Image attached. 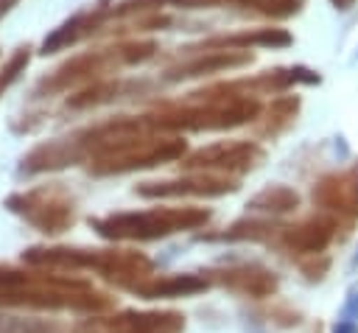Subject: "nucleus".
I'll return each mask as SVG.
<instances>
[{
    "label": "nucleus",
    "instance_id": "nucleus-19",
    "mask_svg": "<svg viewBox=\"0 0 358 333\" xmlns=\"http://www.w3.org/2000/svg\"><path fill=\"white\" fill-rule=\"evenodd\" d=\"M0 333H67L53 319H34V316H3L0 313Z\"/></svg>",
    "mask_w": 358,
    "mask_h": 333
},
{
    "label": "nucleus",
    "instance_id": "nucleus-11",
    "mask_svg": "<svg viewBox=\"0 0 358 333\" xmlns=\"http://www.w3.org/2000/svg\"><path fill=\"white\" fill-rule=\"evenodd\" d=\"M313 201L324 207H350L358 210V168H350L347 173H336L322 179L313 187Z\"/></svg>",
    "mask_w": 358,
    "mask_h": 333
},
{
    "label": "nucleus",
    "instance_id": "nucleus-6",
    "mask_svg": "<svg viewBox=\"0 0 358 333\" xmlns=\"http://www.w3.org/2000/svg\"><path fill=\"white\" fill-rule=\"evenodd\" d=\"M179 313H120L109 319H84L73 325L70 333H179L182 330Z\"/></svg>",
    "mask_w": 358,
    "mask_h": 333
},
{
    "label": "nucleus",
    "instance_id": "nucleus-12",
    "mask_svg": "<svg viewBox=\"0 0 358 333\" xmlns=\"http://www.w3.org/2000/svg\"><path fill=\"white\" fill-rule=\"evenodd\" d=\"M101 17H103V6H98L95 11H81V14L70 17L67 22H62V25L42 42V53L48 56V53H56V50H62V48H67V45L84 39L87 34L95 31V25L101 22Z\"/></svg>",
    "mask_w": 358,
    "mask_h": 333
},
{
    "label": "nucleus",
    "instance_id": "nucleus-5",
    "mask_svg": "<svg viewBox=\"0 0 358 333\" xmlns=\"http://www.w3.org/2000/svg\"><path fill=\"white\" fill-rule=\"evenodd\" d=\"M263 160V148L249 140H229V143H213L207 148L193 151L182 165L187 171H229L243 173L255 168Z\"/></svg>",
    "mask_w": 358,
    "mask_h": 333
},
{
    "label": "nucleus",
    "instance_id": "nucleus-3",
    "mask_svg": "<svg viewBox=\"0 0 358 333\" xmlns=\"http://www.w3.org/2000/svg\"><path fill=\"white\" fill-rule=\"evenodd\" d=\"M6 207L11 213L22 215L31 227H36L39 232H48V235H59V232L70 229L73 221H76L73 196L59 185L36 187V190H28V193H11L6 199Z\"/></svg>",
    "mask_w": 358,
    "mask_h": 333
},
{
    "label": "nucleus",
    "instance_id": "nucleus-20",
    "mask_svg": "<svg viewBox=\"0 0 358 333\" xmlns=\"http://www.w3.org/2000/svg\"><path fill=\"white\" fill-rule=\"evenodd\" d=\"M28 59H31V48L25 45V48H17L11 53V59L0 67V95H3V90H8L20 78V73L28 67Z\"/></svg>",
    "mask_w": 358,
    "mask_h": 333
},
{
    "label": "nucleus",
    "instance_id": "nucleus-7",
    "mask_svg": "<svg viewBox=\"0 0 358 333\" xmlns=\"http://www.w3.org/2000/svg\"><path fill=\"white\" fill-rule=\"evenodd\" d=\"M238 185L229 182L227 176H210V173H199V176H185V179H168V182H143L137 187L140 196L157 199V196H221V193H232Z\"/></svg>",
    "mask_w": 358,
    "mask_h": 333
},
{
    "label": "nucleus",
    "instance_id": "nucleus-13",
    "mask_svg": "<svg viewBox=\"0 0 358 333\" xmlns=\"http://www.w3.org/2000/svg\"><path fill=\"white\" fill-rule=\"evenodd\" d=\"M204 288H207V283L196 274H173V277H159V280H148V283H134V291L145 299L182 297V294H196Z\"/></svg>",
    "mask_w": 358,
    "mask_h": 333
},
{
    "label": "nucleus",
    "instance_id": "nucleus-4",
    "mask_svg": "<svg viewBox=\"0 0 358 333\" xmlns=\"http://www.w3.org/2000/svg\"><path fill=\"white\" fill-rule=\"evenodd\" d=\"M187 143L179 137L171 140H157V137H137L131 143H123L101 157H92L90 171L92 173H126V171H137V168H154L162 162H173L185 154Z\"/></svg>",
    "mask_w": 358,
    "mask_h": 333
},
{
    "label": "nucleus",
    "instance_id": "nucleus-14",
    "mask_svg": "<svg viewBox=\"0 0 358 333\" xmlns=\"http://www.w3.org/2000/svg\"><path fill=\"white\" fill-rule=\"evenodd\" d=\"M299 112V98L296 95H282V98H274L268 104V109L263 112V118L257 120V134L263 137H274L280 134L282 129H288L294 123Z\"/></svg>",
    "mask_w": 358,
    "mask_h": 333
},
{
    "label": "nucleus",
    "instance_id": "nucleus-1",
    "mask_svg": "<svg viewBox=\"0 0 358 333\" xmlns=\"http://www.w3.org/2000/svg\"><path fill=\"white\" fill-rule=\"evenodd\" d=\"M207 218L210 213L199 207H157L145 213H115L106 218H95L92 227L101 238H112V241H131V238L151 241L179 229H196Z\"/></svg>",
    "mask_w": 358,
    "mask_h": 333
},
{
    "label": "nucleus",
    "instance_id": "nucleus-17",
    "mask_svg": "<svg viewBox=\"0 0 358 333\" xmlns=\"http://www.w3.org/2000/svg\"><path fill=\"white\" fill-rule=\"evenodd\" d=\"M123 90H129V84H120V81H95V84L78 90L76 95H70V98H67V106H73V109L98 106V104H106V101L120 98Z\"/></svg>",
    "mask_w": 358,
    "mask_h": 333
},
{
    "label": "nucleus",
    "instance_id": "nucleus-18",
    "mask_svg": "<svg viewBox=\"0 0 358 333\" xmlns=\"http://www.w3.org/2000/svg\"><path fill=\"white\" fill-rule=\"evenodd\" d=\"M296 204H299V196L282 185H271L249 201L252 210H268V213H285V210H294Z\"/></svg>",
    "mask_w": 358,
    "mask_h": 333
},
{
    "label": "nucleus",
    "instance_id": "nucleus-9",
    "mask_svg": "<svg viewBox=\"0 0 358 333\" xmlns=\"http://www.w3.org/2000/svg\"><path fill=\"white\" fill-rule=\"evenodd\" d=\"M249 62H252V53H246V50H210V53H201L196 59H187V62H179V64L168 67L165 78L168 81H185V78L210 76V73H218V70L243 67Z\"/></svg>",
    "mask_w": 358,
    "mask_h": 333
},
{
    "label": "nucleus",
    "instance_id": "nucleus-16",
    "mask_svg": "<svg viewBox=\"0 0 358 333\" xmlns=\"http://www.w3.org/2000/svg\"><path fill=\"white\" fill-rule=\"evenodd\" d=\"M330 229H333V224L330 221H319V218H313V221H308L302 227H291L288 229V246L302 249V252H316V249H322L327 243Z\"/></svg>",
    "mask_w": 358,
    "mask_h": 333
},
{
    "label": "nucleus",
    "instance_id": "nucleus-2",
    "mask_svg": "<svg viewBox=\"0 0 358 333\" xmlns=\"http://www.w3.org/2000/svg\"><path fill=\"white\" fill-rule=\"evenodd\" d=\"M157 50L154 42H129V45H120V48H103V50H90V53H81L70 62H64L50 78H45L39 84L36 92L48 90V92H59V90H70L81 81H92L115 67H126V64H137V62H145L151 59Z\"/></svg>",
    "mask_w": 358,
    "mask_h": 333
},
{
    "label": "nucleus",
    "instance_id": "nucleus-10",
    "mask_svg": "<svg viewBox=\"0 0 358 333\" xmlns=\"http://www.w3.org/2000/svg\"><path fill=\"white\" fill-rule=\"evenodd\" d=\"M285 48L291 45V34L282 28H257V31H241V34H224L201 42V50H232V48Z\"/></svg>",
    "mask_w": 358,
    "mask_h": 333
},
{
    "label": "nucleus",
    "instance_id": "nucleus-8",
    "mask_svg": "<svg viewBox=\"0 0 358 333\" xmlns=\"http://www.w3.org/2000/svg\"><path fill=\"white\" fill-rule=\"evenodd\" d=\"M84 157V148L78 146V137H62V140H48L36 148H31L22 162L20 173H42V171H59Z\"/></svg>",
    "mask_w": 358,
    "mask_h": 333
},
{
    "label": "nucleus",
    "instance_id": "nucleus-23",
    "mask_svg": "<svg viewBox=\"0 0 358 333\" xmlns=\"http://www.w3.org/2000/svg\"><path fill=\"white\" fill-rule=\"evenodd\" d=\"M330 3H333L336 8H341V11H344V8H350V6L355 3V0H330Z\"/></svg>",
    "mask_w": 358,
    "mask_h": 333
},
{
    "label": "nucleus",
    "instance_id": "nucleus-22",
    "mask_svg": "<svg viewBox=\"0 0 358 333\" xmlns=\"http://www.w3.org/2000/svg\"><path fill=\"white\" fill-rule=\"evenodd\" d=\"M165 0H123L120 6H115L112 11L117 14V17H123V14H131V11H145V8H159Z\"/></svg>",
    "mask_w": 358,
    "mask_h": 333
},
{
    "label": "nucleus",
    "instance_id": "nucleus-21",
    "mask_svg": "<svg viewBox=\"0 0 358 333\" xmlns=\"http://www.w3.org/2000/svg\"><path fill=\"white\" fill-rule=\"evenodd\" d=\"M302 3H305V0H255L252 8L260 11V14H268V17L282 20V17L296 14V11L302 8Z\"/></svg>",
    "mask_w": 358,
    "mask_h": 333
},
{
    "label": "nucleus",
    "instance_id": "nucleus-15",
    "mask_svg": "<svg viewBox=\"0 0 358 333\" xmlns=\"http://www.w3.org/2000/svg\"><path fill=\"white\" fill-rule=\"evenodd\" d=\"M224 285L235 288V291H243V294H266L274 288V277L263 269H232V271H224L221 277Z\"/></svg>",
    "mask_w": 358,
    "mask_h": 333
}]
</instances>
